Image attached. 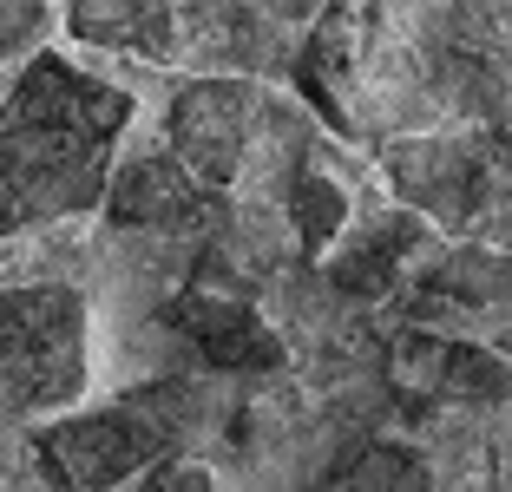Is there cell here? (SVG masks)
<instances>
[{
  "label": "cell",
  "mask_w": 512,
  "mask_h": 492,
  "mask_svg": "<svg viewBox=\"0 0 512 492\" xmlns=\"http://www.w3.org/2000/svg\"><path fill=\"white\" fill-rule=\"evenodd\" d=\"M132 125V99L73 60H27L0 99V230L53 224L106 204L112 145Z\"/></svg>",
  "instance_id": "1"
},
{
  "label": "cell",
  "mask_w": 512,
  "mask_h": 492,
  "mask_svg": "<svg viewBox=\"0 0 512 492\" xmlns=\"http://www.w3.org/2000/svg\"><path fill=\"white\" fill-rule=\"evenodd\" d=\"M184 420H191V388L184 381H151V388L125 394L119 407L60 414L40 433L46 479L60 492H112L132 473L171 460Z\"/></svg>",
  "instance_id": "2"
},
{
  "label": "cell",
  "mask_w": 512,
  "mask_h": 492,
  "mask_svg": "<svg viewBox=\"0 0 512 492\" xmlns=\"http://www.w3.org/2000/svg\"><path fill=\"white\" fill-rule=\"evenodd\" d=\"M86 335L79 289H0V414H66L86 394Z\"/></svg>",
  "instance_id": "3"
},
{
  "label": "cell",
  "mask_w": 512,
  "mask_h": 492,
  "mask_svg": "<svg viewBox=\"0 0 512 492\" xmlns=\"http://www.w3.org/2000/svg\"><path fill=\"white\" fill-rule=\"evenodd\" d=\"M270 125H276V105L263 99V86L211 73V79H191V86L171 99L165 145L204 191H230V184L250 171V158H256V145L270 138Z\"/></svg>",
  "instance_id": "4"
},
{
  "label": "cell",
  "mask_w": 512,
  "mask_h": 492,
  "mask_svg": "<svg viewBox=\"0 0 512 492\" xmlns=\"http://www.w3.org/2000/svg\"><path fill=\"white\" fill-rule=\"evenodd\" d=\"M388 381L414 401L434 407H493L512 394V361L473 335H434V328H401L388 342Z\"/></svg>",
  "instance_id": "5"
},
{
  "label": "cell",
  "mask_w": 512,
  "mask_h": 492,
  "mask_svg": "<svg viewBox=\"0 0 512 492\" xmlns=\"http://www.w3.org/2000/svg\"><path fill=\"white\" fill-rule=\"evenodd\" d=\"M480 315H512V250L460 243V250H440L427 269H414L407 328L467 335V322H480Z\"/></svg>",
  "instance_id": "6"
},
{
  "label": "cell",
  "mask_w": 512,
  "mask_h": 492,
  "mask_svg": "<svg viewBox=\"0 0 512 492\" xmlns=\"http://www.w3.org/2000/svg\"><path fill=\"white\" fill-rule=\"evenodd\" d=\"M165 322H171V335H184V342L197 348V361L217 368V374H276L283 368L276 328L243 296H230V289H184L165 309Z\"/></svg>",
  "instance_id": "7"
},
{
  "label": "cell",
  "mask_w": 512,
  "mask_h": 492,
  "mask_svg": "<svg viewBox=\"0 0 512 492\" xmlns=\"http://www.w3.org/2000/svg\"><path fill=\"white\" fill-rule=\"evenodd\" d=\"M211 210L217 191H204L171 151H132L106 184V217L119 230H197Z\"/></svg>",
  "instance_id": "8"
},
{
  "label": "cell",
  "mask_w": 512,
  "mask_h": 492,
  "mask_svg": "<svg viewBox=\"0 0 512 492\" xmlns=\"http://www.w3.org/2000/svg\"><path fill=\"white\" fill-rule=\"evenodd\" d=\"M427 243H434L427 237V217H414V210H388V217L348 224L342 243L329 250V283L355 302H381L414 276Z\"/></svg>",
  "instance_id": "9"
},
{
  "label": "cell",
  "mask_w": 512,
  "mask_h": 492,
  "mask_svg": "<svg viewBox=\"0 0 512 492\" xmlns=\"http://www.w3.org/2000/svg\"><path fill=\"white\" fill-rule=\"evenodd\" d=\"M66 27L92 53H132L145 66H165L184 46V20L171 0H73Z\"/></svg>",
  "instance_id": "10"
},
{
  "label": "cell",
  "mask_w": 512,
  "mask_h": 492,
  "mask_svg": "<svg viewBox=\"0 0 512 492\" xmlns=\"http://www.w3.org/2000/svg\"><path fill=\"white\" fill-rule=\"evenodd\" d=\"M283 217H289V237L309 256H322V250H335L342 230H348V191L329 171H316V164H296V171H289V191H283Z\"/></svg>",
  "instance_id": "11"
},
{
  "label": "cell",
  "mask_w": 512,
  "mask_h": 492,
  "mask_svg": "<svg viewBox=\"0 0 512 492\" xmlns=\"http://www.w3.org/2000/svg\"><path fill=\"white\" fill-rule=\"evenodd\" d=\"M322 492H434V486H427V466L407 447L368 440V447H355L329 479H322Z\"/></svg>",
  "instance_id": "12"
},
{
  "label": "cell",
  "mask_w": 512,
  "mask_h": 492,
  "mask_svg": "<svg viewBox=\"0 0 512 492\" xmlns=\"http://www.w3.org/2000/svg\"><path fill=\"white\" fill-rule=\"evenodd\" d=\"M46 27H53L46 0H0V66L33 53V46L46 40Z\"/></svg>",
  "instance_id": "13"
},
{
  "label": "cell",
  "mask_w": 512,
  "mask_h": 492,
  "mask_svg": "<svg viewBox=\"0 0 512 492\" xmlns=\"http://www.w3.org/2000/svg\"><path fill=\"white\" fill-rule=\"evenodd\" d=\"M138 492H217V473L204 460H158Z\"/></svg>",
  "instance_id": "14"
},
{
  "label": "cell",
  "mask_w": 512,
  "mask_h": 492,
  "mask_svg": "<svg viewBox=\"0 0 512 492\" xmlns=\"http://www.w3.org/2000/svg\"><path fill=\"white\" fill-rule=\"evenodd\" d=\"M506 361H512V342H506Z\"/></svg>",
  "instance_id": "15"
}]
</instances>
